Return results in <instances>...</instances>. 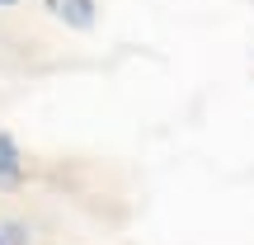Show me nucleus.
<instances>
[{"label":"nucleus","mask_w":254,"mask_h":245,"mask_svg":"<svg viewBox=\"0 0 254 245\" xmlns=\"http://www.w3.org/2000/svg\"><path fill=\"white\" fill-rule=\"evenodd\" d=\"M47 5H52V14L62 19V24H71V28H94V19H99L94 0H47Z\"/></svg>","instance_id":"obj_1"},{"label":"nucleus","mask_w":254,"mask_h":245,"mask_svg":"<svg viewBox=\"0 0 254 245\" xmlns=\"http://www.w3.org/2000/svg\"><path fill=\"white\" fill-rule=\"evenodd\" d=\"M24 179V156H19V142L14 132L0 127V184H19Z\"/></svg>","instance_id":"obj_2"},{"label":"nucleus","mask_w":254,"mask_h":245,"mask_svg":"<svg viewBox=\"0 0 254 245\" xmlns=\"http://www.w3.org/2000/svg\"><path fill=\"white\" fill-rule=\"evenodd\" d=\"M0 231H5V241H9V245H24V241H28L24 222H5V227H0Z\"/></svg>","instance_id":"obj_3"},{"label":"nucleus","mask_w":254,"mask_h":245,"mask_svg":"<svg viewBox=\"0 0 254 245\" xmlns=\"http://www.w3.org/2000/svg\"><path fill=\"white\" fill-rule=\"evenodd\" d=\"M9 5H19V0H0V9H9Z\"/></svg>","instance_id":"obj_4"},{"label":"nucleus","mask_w":254,"mask_h":245,"mask_svg":"<svg viewBox=\"0 0 254 245\" xmlns=\"http://www.w3.org/2000/svg\"><path fill=\"white\" fill-rule=\"evenodd\" d=\"M0 245H9V241H5V231H0Z\"/></svg>","instance_id":"obj_5"}]
</instances>
